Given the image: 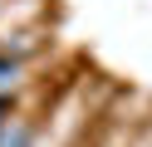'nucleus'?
Wrapping results in <instances>:
<instances>
[{
	"mask_svg": "<svg viewBox=\"0 0 152 147\" xmlns=\"http://www.w3.org/2000/svg\"><path fill=\"white\" fill-rule=\"evenodd\" d=\"M15 78H20V64L15 59H0V88H10Z\"/></svg>",
	"mask_w": 152,
	"mask_h": 147,
	"instance_id": "f257e3e1",
	"label": "nucleus"
},
{
	"mask_svg": "<svg viewBox=\"0 0 152 147\" xmlns=\"http://www.w3.org/2000/svg\"><path fill=\"white\" fill-rule=\"evenodd\" d=\"M0 147H30V132H25V127H15V132L5 137V142H0Z\"/></svg>",
	"mask_w": 152,
	"mask_h": 147,
	"instance_id": "f03ea898",
	"label": "nucleus"
}]
</instances>
